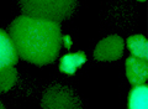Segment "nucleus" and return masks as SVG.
Instances as JSON below:
<instances>
[{"label":"nucleus","instance_id":"obj_1","mask_svg":"<svg viewBox=\"0 0 148 109\" xmlns=\"http://www.w3.org/2000/svg\"><path fill=\"white\" fill-rule=\"evenodd\" d=\"M10 37L18 57L36 66L52 63L62 45L59 22L25 14L12 21Z\"/></svg>","mask_w":148,"mask_h":109},{"label":"nucleus","instance_id":"obj_2","mask_svg":"<svg viewBox=\"0 0 148 109\" xmlns=\"http://www.w3.org/2000/svg\"><path fill=\"white\" fill-rule=\"evenodd\" d=\"M25 15L56 22L67 20L75 10L77 0H18Z\"/></svg>","mask_w":148,"mask_h":109},{"label":"nucleus","instance_id":"obj_3","mask_svg":"<svg viewBox=\"0 0 148 109\" xmlns=\"http://www.w3.org/2000/svg\"><path fill=\"white\" fill-rule=\"evenodd\" d=\"M41 107L47 109H77L82 107V101L71 88L53 84L43 93Z\"/></svg>","mask_w":148,"mask_h":109},{"label":"nucleus","instance_id":"obj_4","mask_svg":"<svg viewBox=\"0 0 148 109\" xmlns=\"http://www.w3.org/2000/svg\"><path fill=\"white\" fill-rule=\"evenodd\" d=\"M125 42L120 36L112 35L103 39L94 50V58L99 62H112L123 55Z\"/></svg>","mask_w":148,"mask_h":109},{"label":"nucleus","instance_id":"obj_5","mask_svg":"<svg viewBox=\"0 0 148 109\" xmlns=\"http://www.w3.org/2000/svg\"><path fill=\"white\" fill-rule=\"evenodd\" d=\"M126 76L130 83L133 86L145 84L148 78V63L147 60L131 56L126 60Z\"/></svg>","mask_w":148,"mask_h":109},{"label":"nucleus","instance_id":"obj_6","mask_svg":"<svg viewBox=\"0 0 148 109\" xmlns=\"http://www.w3.org/2000/svg\"><path fill=\"white\" fill-rule=\"evenodd\" d=\"M18 56L12 45L10 35L0 29V68L15 65Z\"/></svg>","mask_w":148,"mask_h":109},{"label":"nucleus","instance_id":"obj_7","mask_svg":"<svg viewBox=\"0 0 148 109\" xmlns=\"http://www.w3.org/2000/svg\"><path fill=\"white\" fill-rule=\"evenodd\" d=\"M86 61V56L84 52H75V53H68L64 55L61 60V65L59 68L63 73L67 74H74L75 71L84 65Z\"/></svg>","mask_w":148,"mask_h":109},{"label":"nucleus","instance_id":"obj_8","mask_svg":"<svg viewBox=\"0 0 148 109\" xmlns=\"http://www.w3.org/2000/svg\"><path fill=\"white\" fill-rule=\"evenodd\" d=\"M128 107L131 109L148 108V87L145 84H137L132 88L128 98Z\"/></svg>","mask_w":148,"mask_h":109},{"label":"nucleus","instance_id":"obj_9","mask_svg":"<svg viewBox=\"0 0 148 109\" xmlns=\"http://www.w3.org/2000/svg\"><path fill=\"white\" fill-rule=\"evenodd\" d=\"M127 46L132 56H136V57L142 60L148 58V41L146 36L141 34L130 36L127 39Z\"/></svg>","mask_w":148,"mask_h":109},{"label":"nucleus","instance_id":"obj_10","mask_svg":"<svg viewBox=\"0 0 148 109\" xmlns=\"http://www.w3.org/2000/svg\"><path fill=\"white\" fill-rule=\"evenodd\" d=\"M17 82V71L15 66H6L0 68V94L6 93L15 86Z\"/></svg>","mask_w":148,"mask_h":109},{"label":"nucleus","instance_id":"obj_11","mask_svg":"<svg viewBox=\"0 0 148 109\" xmlns=\"http://www.w3.org/2000/svg\"><path fill=\"white\" fill-rule=\"evenodd\" d=\"M1 108H4V104H3L1 102H0V109H1Z\"/></svg>","mask_w":148,"mask_h":109},{"label":"nucleus","instance_id":"obj_12","mask_svg":"<svg viewBox=\"0 0 148 109\" xmlns=\"http://www.w3.org/2000/svg\"><path fill=\"white\" fill-rule=\"evenodd\" d=\"M138 1H145V0H138Z\"/></svg>","mask_w":148,"mask_h":109}]
</instances>
